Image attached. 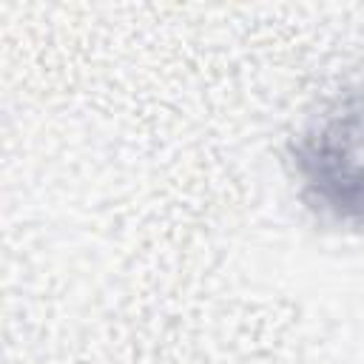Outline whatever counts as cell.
<instances>
[{"label": "cell", "instance_id": "6da1fadb", "mask_svg": "<svg viewBox=\"0 0 364 364\" xmlns=\"http://www.w3.org/2000/svg\"><path fill=\"white\" fill-rule=\"evenodd\" d=\"M287 156L299 196L316 216L364 228V71L301 122Z\"/></svg>", "mask_w": 364, "mask_h": 364}]
</instances>
